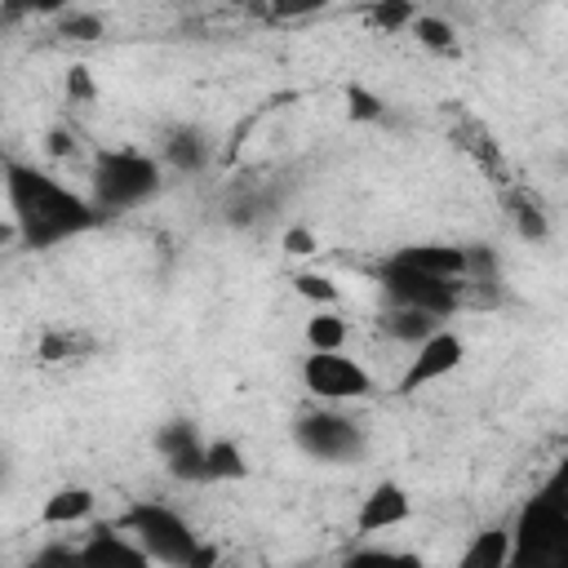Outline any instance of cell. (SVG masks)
Returning a JSON list of instances; mask_svg holds the SVG:
<instances>
[{"label": "cell", "instance_id": "6da1fadb", "mask_svg": "<svg viewBox=\"0 0 568 568\" xmlns=\"http://www.w3.org/2000/svg\"><path fill=\"white\" fill-rule=\"evenodd\" d=\"M4 209H9V226L31 248H49L58 240H71L102 217L93 209V200L75 195L58 178L27 169L18 160H4Z\"/></svg>", "mask_w": 568, "mask_h": 568}, {"label": "cell", "instance_id": "7a4b0ae2", "mask_svg": "<svg viewBox=\"0 0 568 568\" xmlns=\"http://www.w3.org/2000/svg\"><path fill=\"white\" fill-rule=\"evenodd\" d=\"M120 528L164 568H213L217 564V546L200 541V532L164 501H133Z\"/></svg>", "mask_w": 568, "mask_h": 568}, {"label": "cell", "instance_id": "3957f363", "mask_svg": "<svg viewBox=\"0 0 568 568\" xmlns=\"http://www.w3.org/2000/svg\"><path fill=\"white\" fill-rule=\"evenodd\" d=\"M93 209L98 213H124V209H138L142 200H151L160 191V164L133 146H115V151H102L93 160Z\"/></svg>", "mask_w": 568, "mask_h": 568}, {"label": "cell", "instance_id": "277c9868", "mask_svg": "<svg viewBox=\"0 0 568 568\" xmlns=\"http://www.w3.org/2000/svg\"><path fill=\"white\" fill-rule=\"evenodd\" d=\"M510 568H568V515L528 497L510 524Z\"/></svg>", "mask_w": 568, "mask_h": 568}, {"label": "cell", "instance_id": "5b68a950", "mask_svg": "<svg viewBox=\"0 0 568 568\" xmlns=\"http://www.w3.org/2000/svg\"><path fill=\"white\" fill-rule=\"evenodd\" d=\"M302 386L320 404H351V399H368L373 395V373L346 351H306Z\"/></svg>", "mask_w": 568, "mask_h": 568}, {"label": "cell", "instance_id": "8992f818", "mask_svg": "<svg viewBox=\"0 0 568 568\" xmlns=\"http://www.w3.org/2000/svg\"><path fill=\"white\" fill-rule=\"evenodd\" d=\"M293 439L315 462H351L359 453V444H364L359 426L346 413H337V408H311V413H302L297 426H293Z\"/></svg>", "mask_w": 568, "mask_h": 568}, {"label": "cell", "instance_id": "52a82bcc", "mask_svg": "<svg viewBox=\"0 0 568 568\" xmlns=\"http://www.w3.org/2000/svg\"><path fill=\"white\" fill-rule=\"evenodd\" d=\"M462 359H466L462 333H453L448 324L435 328L422 346H413V355H408V364H404V373H399V382H395V395H417V390H426V386L453 377V373L462 368Z\"/></svg>", "mask_w": 568, "mask_h": 568}, {"label": "cell", "instance_id": "ba28073f", "mask_svg": "<svg viewBox=\"0 0 568 568\" xmlns=\"http://www.w3.org/2000/svg\"><path fill=\"white\" fill-rule=\"evenodd\" d=\"M408 515H413L408 488L395 484V479H382V484H373L359 497V506H355V532L359 537H377V532H390V528L408 524Z\"/></svg>", "mask_w": 568, "mask_h": 568}, {"label": "cell", "instance_id": "9c48e42d", "mask_svg": "<svg viewBox=\"0 0 568 568\" xmlns=\"http://www.w3.org/2000/svg\"><path fill=\"white\" fill-rule=\"evenodd\" d=\"M80 568H155V559L124 528H98L80 541Z\"/></svg>", "mask_w": 568, "mask_h": 568}, {"label": "cell", "instance_id": "30bf717a", "mask_svg": "<svg viewBox=\"0 0 568 568\" xmlns=\"http://www.w3.org/2000/svg\"><path fill=\"white\" fill-rule=\"evenodd\" d=\"M93 510H98L93 488H84V484H67V488H58V493L44 497V506H40V524H44V528H71V524H84Z\"/></svg>", "mask_w": 568, "mask_h": 568}, {"label": "cell", "instance_id": "8fae6325", "mask_svg": "<svg viewBox=\"0 0 568 568\" xmlns=\"http://www.w3.org/2000/svg\"><path fill=\"white\" fill-rule=\"evenodd\" d=\"M457 568H510V524L479 528V532L462 546Z\"/></svg>", "mask_w": 568, "mask_h": 568}, {"label": "cell", "instance_id": "7c38bea8", "mask_svg": "<svg viewBox=\"0 0 568 568\" xmlns=\"http://www.w3.org/2000/svg\"><path fill=\"white\" fill-rule=\"evenodd\" d=\"M89 351H93V333L71 328V324H53L36 337V359L40 364H67V359H80Z\"/></svg>", "mask_w": 568, "mask_h": 568}, {"label": "cell", "instance_id": "4fadbf2b", "mask_svg": "<svg viewBox=\"0 0 568 568\" xmlns=\"http://www.w3.org/2000/svg\"><path fill=\"white\" fill-rule=\"evenodd\" d=\"M204 479H209V484H235V479H248V457H244V448H240L231 435L204 439Z\"/></svg>", "mask_w": 568, "mask_h": 568}, {"label": "cell", "instance_id": "5bb4252c", "mask_svg": "<svg viewBox=\"0 0 568 568\" xmlns=\"http://www.w3.org/2000/svg\"><path fill=\"white\" fill-rule=\"evenodd\" d=\"M382 328H386L395 342L422 346V342H426L435 328H444V320H435V315H426V311H417V306H395V302H390V311H386Z\"/></svg>", "mask_w": 568, "mask_h": 568}, {"label": "cell", "instance_id": "9a60e30c", "mask_svg": "<svg viewBox=\"0 0 568 568\" xmlns=\"http://www.w3.org/2000/svg\"><path fill=\"white\" fill-rule=\"evenodd\" d=\"M346 337H351V324L342 311H311V320H306L311 351H346Z\"/></svg>", "mask_w": 568, "mask_h": 568}, {"label": "cell", "instance_id": "2e32d148", "mask_svg": "<svg viewBox=\"0 0 568 568\" xmlns=\"http://www.w3.org/2000/svg\"><path fill=\"white\" fill-rule=\"evenodd\" d=\"M293 288H297V297L315 302V311H337V302H342V288L333 284V275H320V271H297Z\"/></svg>", "mask_w": 568, "mask_h": 568}, {"label": "cell", "instance_id": "e0dca14e", "mask_svg": "<svg viewBox=\"0 0 568 568\" xmlns=\"http://www.w3.org/2000/svg\"><path fill=\"white\" fill-rule=\"evenodd\" d=\"M58 31L71 36V40H98V36H106V22L93 9H62L58 13Z\"/></svg>", "mask_w": 568, "mask_h": 568}, {"label": "cell", "instance_id": "ac0fdd59", "mask_svg": "<svg viewBox=\"0 0 568 568\" xmlns=\"http://www.w3.org/2000/svg\"><path fill=\"white\" fill-rule=\"evenodd\" d=\"M413 36L426 44V49H453V22L448 18H439V13H417V22H413Z\"/></svg>", "mask_w": 568, "mask_h": 568}, {"label": "cell", "instance_id": "d6986e66", "mask_svg": "<svg viewBox=\"0 0 568 568\" xmlns=\"http://www.w3.org/2000/svg\"><path fill=\"white\" fill-rule=\"evenodd\" d=\"M417 13H422V9H413V4H373V9H368V22H373L377 31H386V36H390V31H399V27H408V31H413Z\"/></svg>", "mask_w": 568, "mask_h": 568}, {"label": "cell", "instance_id": "ffe728a7", "mask_svg": "<svg viewBox=\"0 0 568 568\" xmlns=\"http://www.w3.org/2000/svg\"><path fill=\"white\" fill-rule=\"evenodd\" d=\"M537 497L568 515V457H559V462H555V470L546 475V484L537 488Z\"/></svg>", "mask_w": 568, "mask_h": 568}, {"label": "cell", "instance_id": "44dd1931", "mask_svg": "<svg viewBox=\"0 0 568 568\" xmlns=\"http://www.w3.org/2000/svg\"><path fill=\"white\" fill-rule=\"evenodd\" d=\"M164 151H169V160L182 164V169H195V164L209 155V146H204L195 133H173V142H169Z\"/></svg>", "mask_w": 568, "mask_h": 568}, {"label": "cell", "instance_id": "7402d4cb", "mask_svg": "<svg viewBox=\"0 0 568 568\" xmlns=\"http://www.w3.org/2000/svg\"><path fill=\"white\" fill-rule=\"evenodd\" d=\"M280 244H284V253H288V257H311V253H320V235H315L311 226H302V222L284 226Z\"/></svg>", "mask_w": 568, "mask_h": 568}, {"label": "cell", "instance_id": "603a6c76", "mask_svg": "<svg viewBox=\"0 0 568 568\" xmlns=\"http://www.w3.org/2000/svg\"><path fill=\"white\" fill-rule=\"evenodd\" d=\"M346 111H351V120H377L382 115V98L373 89H364V84H351L346 89Z\"/></svg>", "mask_w": 568, "mask_h": 568}, {"label": "cell", "instance_id": "cb8c5ba5", "mask_svg": "<svg viewBox=\"0 0 568 568\" xmlns=\"http://www.w3.org/2000/svg\"><path fill=\"white\" fill-rule=\"evenodd\" d=\"M31 568H80V546L53 541V546H44V550L31 559Z\"/></svg>", "mask_w": 568, "mask_h": 568}, {"label": "cell", "instance_id": "d4e9b609", "mask_svg": "<svg viewBox=\"0 0 568 568\" xmlns=\"http://www.w3.org/2000/svg\"><path fill=\"white\" fill-rule=\"evenodd\" d=\"M515 226H519L524 240H546V217L537 209H519L515 213Z\"/></svg>", "mask_w": 568, "mask_h": 568}, {"label": "cell", "instance_id": "484cf974", "mask_svg": "<svg viewBox=\"0 0 568 568\" xmlns=\"http://www.w3.org/2000/svg\"><path fill=\"white\" fill-rule=\"evenodd\" d=\"M67 93H75V98H93L89 67H71V75H67Z\"/></svg>", "mask_w": 568, "mask_h": 568}]
</instances>
